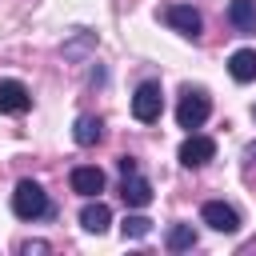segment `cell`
Instances as JSON below:
<instances>
[{"instance_id": "cell-1", "label": "cell", "mask_w": 256, "mask_h": 256, "mask_svg": "<svg viewBox=\"0 0 256 256\" xmlns=\"http://www.w3.org/2000/svg\"><path fill=\"white\" fill-rule=\"evenodd\" d=\"M12 212L20 220H44V216H52V200L36 180H20L12 192Z\"/></svg>"}, {"instance_id": "cell-2", "label": "cell", "mask_w": 256, "mask_h": 256, "mask_svg": "<svg viewBox=\"0 0 256 256\" xmlns=\"http://www.w3.org/2000/svg\"><path fill=\"white\" fill-rule=\"evenodd\" d=\"M208 116H212V100H208V92H200V88H184V92H180V104H176V124L192 132V128H200Z\"/></svg>"}, {"instance_id": "cell-3", "label": "cell", "mask_w": 256, "mask_h": 256, "mask_svg": "<svg viewBox=\"0 0 256 256\" xmlns=\"http://www.w3.org/2000/svg\"><path fill=\"white\" fill-rule=\"evenodd\" d=\"M160 20H164L172 32H180L184 40H200V32H204V16H200L192 4H168V8L160 12Z\"/></svg>"}, {"instance_id": "cell-4", "label": "cell", "mask_w": 256, "mask_h": 256, "mask_svg": "<svg viewBox=\"0 0 256 256\" xmlns=\"http://www.w3.org/2000/svg\"><path fill=\"white\" fill-rule=\"evenodd\" d=\"M160 112H164V92H160L156 80H144L132 96V116L140 124H152V120H160Z\"/></svg>"}, {"instance_id": "cell-5", "label": "cell", "mask_w": 256, "mask_h": 256, "mask_svg": "<svg viewBox=\"0 0 256 256\" xmlns=\"http://www.w3.org/2000/svg\"><path fill=\"white\" fill-rule=\"evenodd\" d=\"M200 220H204L212 232H224V236L240 232V212H236L232 204H224V200H204V208H200Z\"/></svg>"}, {"instance_id": "cell-6", "label": "cell", "mask_w": 256, "mask_h": 256, "mask_svg": "<svg viewBox=\"0 0 256 256\" xmlns=\"http://www.w3.org/2000/svg\"><path fill=\"white\" fill-rule=\"evenodd\" d=\"M180 164L184 168H204L208 160H216V140L212 136H200V132H192L184 144H180Z\"/></svg>"}, {"instance_id": "cell-7", "label": "cell", "mask_w": 256, "mask_h": 256, "mask_svg": "<svg viewBox=\"0 0 256 256\" xmlns=\"http://www.w3.org/2000/svg\"><path fill=\"white\" fill-rule=\"evenodd\" d=\"M32 108V92L24 80H0V116H24Z\"/></svg>"}, {"instance_id": "cell-8", "label": "cell", "mask_w": 256, "mask_h": 256, "mask_svg": "<svg viewBox=\"0 0 256 256\" xmlns=\"http://www.w3.org/2000/svg\"><path fill=\"white\" fill-rule=\"evenodd\" d=\"M120 196H124L128 208H148V204H152V180L140 176V172H124V180H120Z\"/></svg>"}, {"instance_id": "cell-9", "label": "cell", "mask_w": 256, "mask_h": 256, "mask_svg": "<svg viewBox=\"0 0 256 256\" xmlns=\"http://www.w3.org/2000/svg\"><path fill=\"white\" fill-rule=\"evenodd\" d=\"M68 184H72V192H80V196H100V192H104V172H100L96 164H76L72 176H68Z\"/></svg>"}, {"instance_id": "cell-10", "label": "cell", "mask_w": 256, "mask_h": 256, "mask_svg": "<svg viewBox=\"0 0 256 256\" xmlns=\"http://www.w3.org/2000/svg\"><path fill=\"white\" fill-rule=\"evenodd\" d=\"M108 224H112V208H108L104 200L88 196V204L80 208V228L92 232V236H100V232H108Z\"/></svg>"}, {"instance_id": "cell-11", "label": "cell", "mask_w": 256, "mask_h": 256, "mask_svg": "<svg viewBox=\"0 0 256 256\" xmlns=\"http://www.w3.org/2000/svg\"><path fill=\"white\" fill-rule=\"evenodd\" d=\"M72 140H76L80 148L100 144V140H104V120H100V116H92V112L76 116V124H72Z\"/></svg>"}, {"instance_id": "cell-12", "label": "cell", "mask_w": 256, "mask_h": 256, "mask_svg": "<svg viewBox=\"0 0 256 256\" xmlns=\"http://www.w3.org/2000/svg\"><path fill=\"white\" fill-rule=\"evenodd\" d=\"M224 16H228V24H232L240 36H252V32H256V0H232Z\"/></svg>"}, {"instance_id": "cell-13", "label": "cell", "mask_w": 256, "mask_h": 256, "mask_svg": "<svg viewBox=\"0 0 256 256\" xmlns=\"http://www.w3.org/2000/svg\"><path fill=\"white\" fill-rule=\"evenodd\" d=\"M228 72H232L236 84L256 80V52H252V48H236V52L228 56Z\"/></svg>"}, {"instance_id": "cell-14", "label": "cell", "mask_w": 256, "mask_h": 256, "mask_svg": "<svg viewBox=\"0 0 256 256\" xmlns=\"http://www.w3.org/2000/svg\"><path fill=\"white\" fill-rule=\"evenodd\" d=\"M164 248H168V252H188V248H196V228H192V224H172V228L164 232Z\"/></svg>"}, {"instance_id": "cell-15", "label": "cell", "mask_w": 256, "mask_h": 256, "mask_svg": "<svg viewBox=\"0 0 256 256\" xmlns=\"http://www.w3.org/2000/svg\"><path fill=\"white\" fill-rule=\"evenodd\" d=\"M148 232H152V220L140 216V212H128L124 224H120V236H124V240H144Z\"/></svg>"}, {"instance_id": "cell-16", "label": "cell", "mask_w": 256, "mask_h": 256, "mask_svg": "<svg viewBox=\"0 0 256 256\" xmlns=\"http://www.w3.org/2000/svg\"><path fill=\"white\" fill-rule=\"evenodd\" d=\"M92 44H96V36L80 28V32H76V40H72V44H64V56H68V60H80V56H84Z\"/></svg>"}, {"instance_id": "cell-17", "label": "cell", "mask_w": 256, "mask_h": 256, "mask_svg": "<svg viewBox=\"0 0 256 256\" xmlns=\"http://www.w3.org/2000/svg\"><path fill=\"white\" fill-rule=\"evenodd\" d=\"M48 248H52L48 240H24V244H20V256H32V252H48Z\"/></svg>"}, {"instance_id": "cell-18", "label": "cell", "mask_w": 256, "mask_h": 256, "mask_svg": "<svg viewBox=\"0 0 256 256\" xmlns=\"http://www.w3.org/2000/svg\"><path fill=\"white\" fill-rule=\"evenodd\" d=\"M116 164H120V176H124V172H136V156H120Z\"/></svg>"}, {"instance_id": "cell-19", "label": "cell", "mask_w": 256, "mask_h": 256, "mask_svg": "<svg viewBox=\"0 0 256 256\" xmlns=\"http://www.w3.org/2000/svg\"><path fill=\"white\" fill-rule=\"evenodd\" d=\"M244 160H248V164H256V140H252V144L244 148Z\"/></svg>"}, {"instance_id": "cell-20", "label": "cell", "mask_w": 256, "mask_h": 256, "mask_svg": "<svg viewBox=\"0 0 256 256\" xmlns=\"http://www.w3.org/2000/svg\"><path fill=\"white\" fill-rule=\"evenodd\" d=\"M252 116H256V108H252Z\"/></svg>"}]
</instances>
